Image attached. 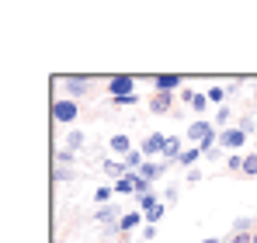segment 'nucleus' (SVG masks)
Listing matches in <instances>:
<instances>
[{
    "label": "nucleus",
    "instance_id": "26",
    "mask_svg": "<svg viewBox=\"0 0 257 243\" xmlns=\"http://www.w3.org/2000/svg\"><path fill=\"white\" fill-rule=\"evenodd\" d=\"M243 177H257V153L247 157V163H243Z\"/></svg>",
    "mask_w": 257,
    "mask_h": 243
},
{
    "label": "nucleus",
    "instance_id": "7",
    "mask_svg": "<svg viewBox=\"0 0 257 243\" xmlns=\"http://www.w3.org/2000/svg\"><path fill=\"white\" fill-rule=\"evenodd\" d=\"M108 94H111V97H125V94H136V77H125V73L111 77V80H108Z\"/></svg>",
    "mask_w": 257,
    "mask_h": 243
},
{
    "label": "nucleus",
    "instance_id": "2",
    "mask_svg": "<svg viewBox=\"0 0 257 243\" xmlns=\"http://www.w3.org/2000/svg\"><path fill=\"white\" fill-rule=\"evenodd\" d=\"M247 143V132L240 125H229L219 132V150H229V153H240V146Z\"/></svg>",
    "mask_w": 257,
    "mask_h": 243
},
{
    "label": "nucleus",
    "instance_id": "18",
    "mask_svg": "<svg viewBox=\"0 0 257 243\" xmlns=\"http://www.w3.org/2000/svg\"><path fill=\"white\" fill-rule=\"evenodd\" d=\"M111 198H115V188H108V184L94 191V205H111Z\"/></svg>",
    "mask_w": 257,
    "mask_h": 243
},
{
    "label": "nucleus",
    "instance_id": "8",
    "mask_svg": "<svg viewBox=\"0 0 257 243\" xmlns=\"http://www.w3.org/2000/svg\"><path fill=\"white\" fill-rule=\"evenodd\" d=\"M143 222H146V212L132 208V212H125V215H122V222H118V233H122V236L128 240V233H132V229H139Z\"/></svg>",
    "mask_w": 257,
    "mask_h": 243
},
{
    "label": "nucleus",
    "instance_id": "11",
    "mask_svg": "<svg viewBox=\"0 0 257 243\" xmlns=\"http://www.w3.org/2000/svg\"><path fill=\"white\" fill-rule=\"evenodd\" d=\"M108 146H111V153H122V157H128V153L136 150V146H132V139L122 136V132H118V136H111V139H108Z\"/></svg>",
    "mask_w": 257,
    "mask_h": 243
},
{
    "label": "nucleus",
    "instance_id": "36",
    "mask_svg": "<svg viewBox=\"0 0 257 243\" xmlns=\"http://www.w3.org/2000/svg\"><path fill=\"white\" fill-rule=\"evenodd\" d=\"M254 243H257V229H254Z\"/></svg>",
    "mask_w": 257,
    "mask_h": 243
},
{
    "label": "nucleus",
    "instance_id": "14",
    "mask_svg": "<svg viewBox=\"0 0 257 243\" xmlns=\"http://www.w3.org/2000/svg\"><path fill=\"white\" fill-rule=\"evenodd\" d=\"M111 188H115V195H132V198H136V181H132V174H125L122 181H115Z\"/></svg>",
    "mask_w": 257,
    "mask_h": 243
},
{
    "label": "nucleus",
    "instance_id": "15",
    "mask_svg": "<svg viewBox=\"0 0 257 243\" xmlns=\"http://www.w3.org/2000/svg\"><path fill=\"white\" fill-rule=\"evenodd\" d=\"M157 205H160L157 191H146V195H139V198H136V208H139V212H150V208H157Z\"/></svg>",
    "mask_w": 257,
    "mask_h": 243
},
{
    "label": "nucleus",
    "instance_id": "27",
    "mask_svg": "<svg viewBox=\"0 0 257 243\" xmlns=\"http://www.w3.org/2000/svg\"><path fill=\"white\" fill-rule=\"evenodd\" d=\"M73 160H77V153H70V150H59V153H56V163H59V167H70Z\"/></svg>",
    "mask_w": 257,
    "mask_h": 243
},
{
    "label": "nucleus",
    "instance_id": "33",
    "mask_svg": "<svg viewBox=\"0 0 257 243\" xmlns=\"http://www.w3.org/2000/svg\"><path fill=\"white\" fill-rule=\"evenodd\" d=\"M195 94H198V90H191V87H184V90H181V94H177V97H181V101H184V104H191V97H195Z\"/></svg>",
    "mask_w": 257,
    "mask_h": 243
},
{
    "label": "nucleus",
    "instance_id": "21",
    "mask_svg": "<svg viewBox=\"0 0 257 243\" xmlns=\"http://www.w3.org/2000/svg\"><path fill=\"white\" fill-rule=\"evenodd\" d=\"M191 111H195V115H205V111H209V97H205V94H195V97H191Z\"/></svg>",
    "mask_w": 257,
    "mask_h": 243
},
{
    "label": "nucleus",
    "instance_id": "1",
    "mask_svg": "<svg viewBox=\"0 0 257 243\" xmlns=\"http://www.w3.org/2000/svg\"><path fill=\"white\" fill-rule=\"evenodd\" d=\"M188 143H195L205 157L212 153L215 146H219V132H215V122H209V118H195L191 125H188V136H184Z\"/></svg>",
    "mask_w": 257,
    "mask_h": 243
},
{
    "label": "nucleus",
    "instance_id": "24",
    "mask_svg": "<svg viewBox=\"0 0 257 243\" xmlns=\"http://www.w3.org/2000/svg\"><path fill=\"white\" fill-rule=\"evenodd\" d=\"M164 212H167V205L160 202L157 208H150V212H146V222H150V226H157V219H164Z\"/></svg>",
    "mask_w": 257,
    "mask_h": 243
},
{
    "label": "nucleus",
    "instance_id": "32",
    "mask_svg": "<svg viewBox=\"0 0 257 243\" xmlns=\"http://www.w3.org/2000/svg\"><path fill=\"white\" fill-rule=\"evenodd\" d=\"M177 195H181V188H167V191H164V205L177 202Z\"/></svg>",
    "mask_w": 257,
    "mask_h": 243
},
{
    "label": "nucleus",
    "instance_id": "13",
    "mask_svg": "<svg viewBox=\"0 0 257 243\" xmlns=\"http://www.w3.org/2000/svg\"><path fill=\"white\" fill-rule=\"evenodd\" d=\"M101 170L108 174V177H115V181H122L128 170H125V163L122 160H101Z\"/></svg>",
    "mask_w": 257,
    "mask_h": 243
},
{
    "label": "nucleus",
    "instance_id": "25",
    "mask_svg": "<svg viewBox=\"0 0 257 243\" xmlns=\"http://www.w3.org/2000/svg\"><path fill=\"white\" fill-rule=\"evenodd\" d=\"M111 104H115V108H132V104H139V97H136V94H125V97H111Z\"/></svg>",
    "mask_w": 257,
    "mask_h": 243
},
{
    "label": "nucleus",
    "instance_id": "31",
    "mask_svg": "<svg viewBox=\"0 0 257 243\" xmlns=\"http://www.w3.org/2000/svg\"><path fill=\"white\" fill-rule=\"evenodd\" d=\"M139 236H143V240H157V226H150V222H146V226L139 229Z\"/></svg>",
    "mask_w": 257,
    "mask_h": 243
},
{
    "label": "nucleus",
    "instance_id": "28",
    "mask_svg": "<svg viewBox=\"0 0 257 243\" xmlns=\"http://www.w3.org/2000/svg\"><path fill=\"white\" fill-rule=\"evenodd\" d=\"M52 177H56V181H73V167H56Z\"/></svg>",
    "mask_w": 257,
    "mask_h": 243
},
{
    "label": "nucleus",
    "instance_id": "29",
    "mask_svg": "<svg viewBox=\"0 0 257 243\" xmlns=\"http://www.w3.org/2000/svg\"><path fill=\"white\" fill-rule=\"evenodd\" d=\"M236 125H240V129H243V132H247V136H250V132H257V122L250 118V115H243V118L236 122Z\"/></svg>",
    "mask_w": 257,
    "mask_h": 243
},
{
    "label": "nucleus",
    "instance_id": "4",
    "mask_svg": "<svg viewBox=\"0 0 257 243\" xmlns=\"http://www.w3.org/2000/svg\"><path fill=\"white\" fill-rule=\"evenodd\" d=\"M181 90H184L181 73H157L153 77V94H181Z\"/></svg>",
    "mask_w": 257,
    "mask_h": 243
},
{
    "label": "nucleus",
    "instance_id": "35",
    "mask_svg": "<svg viewBox=\"0 0 257 243\" xmlns=\"http://www.w3.org/2000/svg\"><path fill=\"white\" fill-rule=\"evenodd\" d=\"M202 243H226V240H219V236H209V240H202Z\"/></svg>",
    "mask_w": 257,
    "mask_h": 243
},
{
    "label": "nucleus",
    "instance_id": "6",
    "mask_svg": "<svg viewBox=\"0 0 257 243\" xmlns=\"http://www.w3.org/2000/svg\"><path fill=\"white\" fill-rule=\"evenodd\" d=\"M90 87H94V77H63V90H66L70 101H77V97L90 94Z\"/></svg>",
    "mask_w": 257,
    "mask_h": 243
},
{
    "label": "nucleus",
    "instance_id": "23",
    "mask_svg": "<svg viewBox=\"0 0 257 243\" xmlns=\"http://www.w3.org/2000/svg\"><path fill=\"white\" fill-rule=\"evenodd\" d=\"M226 94H229L226 87H209V94H205V97H209L212 104H219V108H222V97H226Z\"/></svg>",
    "mask_w": 257,
    "mask_h": 243
},
{
    "label": "nucleus",
    "instance_id": "19",
    "mask_svg": "<svg viewBox=\"0 0 257 243\" xmlns=\"http://www.w3.org/2000/svg\"><path fill=\"white\" fill-rule=\"evenodd\" d=\"M229 122H233V108H215V125H222V129H229Z\"/></svg>",
    "mask_w": 257,
    "mask_h": 243
},
{
    "label": "nucleus",
    "instance_id": "12",
    "mask_svg": "<svg viewBox=\"0 0 257 243\" xmlns=\"http://www.w3.org/2000/svg\"><path fill=\"white\" fill-rule=\"evenodd\" d=\"M184 150H188V146L181 143V136H171V143H167V153H164V160H167V163H177Z\"/></svg>",
    "mask_w": 257,
    "mask_h": 243
},
{
    "label": "nucleus",
    "instance_id": "3",
    "mask_svg": "<svg viewBox=\"0 0 257 243\" xmlns=\"http://www.w3.org/2000/svg\"><path fill=\"white\" fill-rule=\"evenodd\" d=\"M167 143H171V136H164V132H150L146 139H143V157L146 160H153V157H164L167 153Z\"/></svg>",
    "mask_w": 257,
    "mask_h": 243
},
{
    "label": "nucleus",
    "instance_id": "10",
    "mask_svg": "<svg viewBox=\"0 0 257 243\" xmlns=\"http://www.w3.org/2000/svg\"><path fill=\"white\" fill-rule=\"evenodd\" d=\"M167 167H171V163H153V160H146L143 167H139V177H146V181L153 184V181H157V177H160Z\"/></svg>",
    "mask_w": 257,
    "mask_h": 243
},
{
    "label": "nucleus",
    "instance_id": "37",
    "mask_svg": "<svg viewBox=\"0 0 257 243\" xmlns=\"http://www.w3.org/2000/svg\"><path fill=\"white\" fill-rule=\"evenodd\" d=\"M118 243H128V240H118Z\"/></svg>",
    "mask_w": 257,
    "mask_h": 243
},
{
    "label": "nucleus",
    "instance_id": "16",
    "mask_svg": "<svg viewBox=\"0 0 257 243\" xmlns=\"http://www.w3.org/2000/svg\"><path fill=\"white\" fill-rule=\"evenodd\" d=\"M84 132H80V129H70V136H66V150H70V153H77V150H80V146H84Z\"/></svg>",
    "mask_w": 257,
    "mask_h": 243
},
{
    "label": "nucleus",
    "instance_id": "22",
    "mask_svg": "<svg viewBox=\"0 0 257 243\" xmlns=\"http://www.w3.org/2000/svg\"><path fill=\"white\" fill-rule=\"evenodd\" d=\"M257 219H236V222H233V233H250V236H254V226Z\"/></svg>",
    "mask_w": 257,
    "mask_h": 243
},
{
    "label": "nucleus",
    "instance_id": "9",
    "mask_svg": "<svg viewBox=\"0 0 257 243\" xmlns=\"http://www.w3.org/2000/svg\"><path fill=\"white\" fill-rule=\"evenodd\" d=\"M174 101H177L174 94H153V97H150V111H153V115H171Z\"/></svg>",
    "mask_w": 257,
    "mask_h": 243
},
{
    "label": "nucleus",
    "instance_id": "17",
    "mask_svg": "<svg viewBox=\"0 0 257 243\" xmlns=\"http://www.w3.org/2000/svg\"><path fill=\"white\" fill-rule=\"evenodd\" d=\"M198 157H205V153H202V150H198V146H188V150H184V153H181V167H188V170H191V163L198 160Z\"/></svg>",
    "mask_w": 257,
    "mask_h": 243
},
{
    "label": "nucleus",
    "instance_id": "5",
    "mask_svg": "<svg viewBox=\"0 0 257 243\" xmlns=\"http://www.w3.org/2000/svg\"><path fill=\"white\" fill-rule=\"evenodd\" d=\"M80 115V108H77V101H70V97H59L56 104H52V118L59 122V125H73Z\"/></svg>",
    "mask_w": 257,
    "mask_h": 243
},
{
    "label": "nucleus",
    "instance_id": "30",
    "mask_svg": "<svg viewBox=\"0 0 257 243\" xmlns=\"http://www.w3.org/2000/svg\"><path fill=\"white\" fill-rule=\"evenodd\" d=\"M226 243H254V236H250V233H229Z\"/></svg>",
    "mask_w": 257,
    "mask_h": 243
},
{
    "label": "nucleus",
    "instance_id": "34",
    "mask_svg": "<svg viewBox=\"0 0 257 243\" xmlns=\"http://www.w3.org/2000/svg\"><path fill=\"white\" fill-rule=\"evenodd\" d=\"M198 181H202V170L191 167V170H188V184H198Z\"/></svg>",
    "mask_w": 257,
    "mask_h": 243
},
{
    "label": "nucleus",
    "instance_id": "20",
    "mask_svg": "<svg viewBox=\"0 0 257 243\" xmlns=\"http://www.w3.org/2000/svg\"><path fill=\"white\" fill-rule=\"evenodd\" d=\"M243 163H247V157H240V153H229V160H226V170H233V174H243Z\"/></svg>",
    "mask_w": 257,
    "mask_h": 243
}]
</instances>
